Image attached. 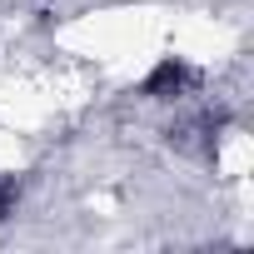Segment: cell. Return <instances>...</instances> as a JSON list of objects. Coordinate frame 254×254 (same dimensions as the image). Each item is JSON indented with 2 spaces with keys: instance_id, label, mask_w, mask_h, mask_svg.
<instances>
[{
  "instance_id": "cell-2",
  "label": "cell",
  "mask_w": 254,
  "mask_h": 254,
  "mask_svg": "<svg viewBox=\"0 0 254 254\" xmlns=\"http://www.w3.org/2000/svg\"><path fill=\"white\" fill-rule=\"evenodd\" d=\"M15 209H20V185L15 180H0V224H5Z\"/></svg>"
},
{
  "instance_id": "cell-1",
  "label": "cell",
  "mask_w": 254,
  "mask_h": 254,
  "mask_svg": "<svg viewBox=\"0 0 254 254\" xmlns=\"http://www.w3.org/2000/svg\"><path fill=\"white\" fill-rule=\"evenodd\" d=\"M199 90V70L185 60V55H160V65L145 75V85H140V95L145 100H155V105H180V100H190Z\"/></svg>"
}]
</instances>
